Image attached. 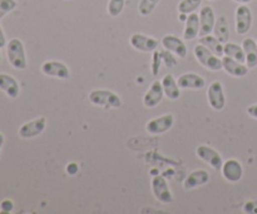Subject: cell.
I'll return each mask as SVG.
<instances>
[{"label":"cell","mask_w":257,"mask_h":214,"mask_svg":"<svg viewBox=\"0 0 257 214\" xmlns=\"http://www.w3.org/2000/svg\"><path fill=\"white\" fill-rule=\"evenodd\" d=\"M7 55L8 60H9L13 68L19 70H23L27 68L28 62L27 55H25L24 44H23V42L20 39L14 38V39L9 40V43L7 44Z\"/></svg>","instance_id":"obj_1"},{"label":"cell","mask_w":257,"mask_h":214,"mask_svg":"<svg viewBox=\"0 0 257 214\" xmlns=\"http://www.w3.org/2000/svg\"><path fill=\"white\" fill-rule=\"evenodd\" d=\"M90 103L94 106L105 108H119L122 106V100L115 92L108 90H93L88 96Z\"/></svg>","instance_id":"obj_2"},{"label":"cell","mask_w":257,"mask_h":214,"mask_svg":"<svg viewBox=\"0 0 257 214\" xmlns=\"http://www.w3.org/2000/svg\"><path fill=\"white\" fill-rule=\"evenodd\" d=\"M193 53H195V57L201 64L203 65L207 69L212 70V72H218V70L222 69V59L220 57H217L216 54H213L208 48H206L205 45L200 44L198 43L195 48H193Z\"/></svg>","instance_id":"obj_3"},{"label":"cell","mask_w":257,"mask_h":214,"mask_svg":"<svg viewBox=\"0 0 257 214\" xmlns=\"http://www.w3.org/2000/svg\"><path fill=\"white\" fill-rule=\"evenodd\" d=\"M175 125V117L172 113H166V115L158 116V117L150 120L146 123V131L151 135H162L167 132Z\"/></svg>","instance_id":"obj_4"},{"label":"cell","mask_w":257,"mask_h":214,"mask_svg":"<svg viewBox=\"0 0 257 214\" xmlns=\"http://www.w3.org/2000/svg\"><path fill=\"white\" fill-rule=\"evenodd\" d=\"M207 98L208 103L215 111H222L226 105L225 91H223V85L221 81L216 80L210 83L207 88Z\"/></svg>","instance_id":"obj_5"},{"label":"cell","mask_w":257,"mask_h":214,"mask_svg":"<svg viewBox=\"0 0 257 214\" xmlns=\"http://www.w3.org/2000/svg\"><path fill=\"white\" fill-rule=\"evenodd\" d=\"M151 186H152L153 195L156 196L157 200H160L161 203H165V204L172 203L173 201L172 191H171L167 180H166L163 176L161 175L153 176L152 181H151Z\"/></svg>","instance_id":"obj_6"},{"label":"cell","mask_w":257,"mask_h":214,"mask_svg":"<svg viewBox=\"0 0 257 214\" xmlns=\"http://www.w3.org/2000/svg\"><path fill=\"white\" fill-rule=\"evenodd\" d=\"M196 154L198 158L206 164L213 168L215 170H221L223 165V159L217 150L207 145H200L196 149Z\"/></svg>","instance_id":"obj_7"},{"label":"cell","mask_w":257,"mask_h":214,"mask_svg":"<svg viewBox=\"0 0 257 214\" xmlns=\"http://www.w3.org/2000/svg\"><path fill=\"white\" fill-rule=\"evenodd\" d=\"M252 27V13L246 4H240L236 9V32L243 35Z\"/></svg>","instance_id":"obj_8"},{"label":"cell","mask_w":257,"mask_h":214,"mask_svg":"<svg viewBox=\"0 0 257 214\" xmlns=\"http://www.w3.org/2000/svg\"><path fill=\"white\" fill-rule=\"evenodd\" d=\"M43 75L48 77L59 78V80H68L70 77V70L67 65L59 60H47L40 67Z\"/></svg>","instance_id":"obj_9"},{"label":"cell","mask_w":257,"mask_h":214,"mask_svg":"<svg viewBox=\"0 0 257 214\" xmlns=\"http://www.w3.org/2000/svg\"><path fill=\"white\" fill-rule=\"evenodd\" d=\"M45 126H47V118L44 116H40L35 120L23 123L19 127L18 133L22 138H33L35 136L40 135L45 130Z\"/></svg>","instance_id":"obj_10"},{"label":"cell","mask_w":257,"mask_h":214,"mask_svg":"<svg viewBox=\"0 0 257 214\" xmlns=\"http://www.w3.org/2000/svg\"><path fill=\"white\" fill-rule=\"evenodd\" d=\"M130 43L136 50H140V52L145 53L153 52L160 45V42L156 38L148 37V35L142 34V33H135L130 38Z\"/></svg>","instance_id":"obj_11"},{"label":"cell","mask_w":257,"mask_h":214,"mask_svg":"<svg viewBox=\"0 0 257 214\" xmlns=\"http://www.w3.org/2000/svg\"><path fill=\"white\" fill-rule=\"evenodd\" d=\"M162 45L165 47V49L170 50L172 52L173 54H176L177 57L180 58H186L187 57V45L186 43L183 42L181 38H178L177 35H173V34H167L162 38L161 40Z\"/></svg>","instance_id":"obj_12"},{"label":"cell","mask_w":257,"mask_h":214,"mask_svg":"<svg viewBox=\"0 0 257 214\" xmlns=\"http://www.w3.org/2000/svg\"><path fill=\"white\" fill-rule=\"evenodd\" d=\"M163 97H165V92H163L162 83L160 81H155L148 88L146 95L143 96V105L147 108H155L162 102Z\"/></svg>","instance_id":"obj_13"},{"label":"cell","mask_w":257,"mask_h":214,"mask_svg":"<svg viewBox=\"0 0 257 214\" xmlns=\"http://www.w3.org/2000/svg\"><path fill=\"white\" fill-rule=\"evenodd\" d=\"M222 175L230 183H237L241 180L243 175V168L241 163L236 159H230V160L225 161L222 165Z\"/></svg>","instance_id":"obj_14"},{"label":"cell","mask_w":257,"mask_h":214,"mask_svg":"<svg viewBox=\"0 0 257 214\" xmlns=\"http://www.w3.org/2000/svg\"><path fill=\"white\" fill-rule=\"evenodd\" d=\"M216 17L211 7H203L200 12V37L208 35L213 32Z\"/></svg>","instance_id":"obj_15"},{"label":"cell","mask_w":257,"mask_h":214,"mask_svg":"<svg viewBox=\"0 0 257 214\" xmlns=\"http://www.w3.org/2000/svg\"><path fill=\"white\" fill-rule=\"evenodd\" d=\"M221 59H222V69H225V72L227 75L232 76V77H245L248 73V69H250L243 63L238 62V60L233 59L231 57H227V55H223Z\"/></svg>","instance_id":"obj_16"},{"label":"cell","mask_w":257,"mask_h":214,"mask_svg":"<svg viewBox=\"0 0 257 214\" xmlns=\"http://www.w3.org/2000/svg\"><path fill=\"white\" fill-rule=\"evenodd\" d=\"M180 88L183 90H202L206 86V80L197 73H183L177 80Z\"/></svg>","instance_id":"obj_17"},{"label":"cell","mask_w":257,"mask_h":214,"mask_svg":"<svg viewBox=\"0 0 257 214\" xmlns=\"http://www.w3.org/2000/svg\"><path fill=\"white\" fill-rule=\"evenodd\" d=\"M0 90L10 98H17L20 92L18 81L7 73H0Z\"/></svg>","instance_id":"obj_18"},{"label":"cell","mask_w":257,"mask_h":214,"mask_svg":"<svg viewBox=\"0 0 257 214\" xmlns=\"http://www.w3.org/2000/svg\"><path fill=\"white\" fill-rule=\"evenodd\" d=\"M208 181H210V174L206 170L200 169V170L192 171V173L185 179V181H183V188H185L186 190H190V189H195L197 188V186L205 185Z\"/></svg>","instance_id":"obj_19"},{"label":"cell","mask_w":257,"mask_h":214,"mask_svg":"<svg viewBox=\"0 0 257 214\" xmlns=\"http://www.w3.org/2000/svg\"><path fill=\"white\" fill-rule=\"evenodd\" d=\"M186 27L183 30V39L193 40L200 34V15L197 13H191L186 19Z\"/></svg>","instance_id":"obj_20"},{"label":"cell","mask_w":257,"mask_h":214,"mask_svg":"<svg viewBox=\"0 0 257 214\" xmlns=\"http://www.w3.org/2000/svg\"><path fill=\"white\" fill-rule=\"evenodd\" d=\"M163 87V92H165L166 97H168L170 100L176 101L180 98L181 96V88L178 86V82L175 80L172 75H166L165 77L161 81Z\"/></svg>","instance_id":"obj_21"},{"label":"cell","mask_w":257,"mask_h":214,"mask_svg":"<svg viewBox=\"0 0 257 214\" xmlns=\"http://www.w3.org/2000/svg\"><path fill=\"white\" fill-rule=\"evenodd\" d=\"M242 48L246 55V65L250 69L257 67V42L252 38H246L242 42Z\"/></svg>","instance_id":"obj_22"},{"label":"cell","mask_w":257,"mask_h":214,"mask_svg":"<svg viewBox=\"0 0 257 214\" xmlns=\"http://www.w3.org/2000/svg\"><path fill=\"white\" fill-rule=\"evenodd\" d=\"M213 32H215V37L217 38L221 43L228 42V38H230V28H228V23L225 15H222V17H220L216 20Z\"/></svg>","instance_id":"obj_23"},{"label":"cell","mask_w":257,"mask_h":214,"mask_svg":"<svg viewBox=\"0 0 257 214\" xmlns=\"http://www.w3.org/2000/svg\"><path fill=\"white\" fill-rule=\"evenodd\" d=\"M200 44L205 45L217 57H223V45L215 35H203V37L200 38Z\"/></svg>","instance_id":"obj_24"},{"label":"cell","mask_w":257,"mask_h":214,"mask_svg":"<svg viewBox=\"0 0 257 214\" xmlns=\"http://www.w3.org/2000/svg\"><path fill=\"white\" fill-rule=\"evenodd\" d=\"M223 55L233 58V59L238 60L241 63H246L245 50H243L242 45L240 47L236 43H225V45H223Z\"/></svg>","instance_id":"obj_25"},{"label":"cell","mask_w":257,"mask_h":214,"mask_svg":"<svg viewBox=\"0 0 257 214\" xmlns=\"http://www.w3.org/2000/svg\"><path fill=\"white\" fill-rule=\"evenodd\" d=\"M201 3L202 0H181L178 4V12L183 14H191L200 8Z\"/></svg>","instance_id":"obj_26"},{"label":"cell","mask_w":257,"mask_h":214,"mask_svg":"<svg viewBox=\"0 0 257 214\" xmlns=\"http://www.w3.org/2000/svg\"><path fill=\"white\" fill-rule=\"evenodd\" d=\"M160 2L161 0H141L138 4V12L142 17H148L152 14Z\"/></svg>","instance_id":"obj_27"},{"label":"cell","mask_w":257,"mask_h":214,"mask_svg":"<svg viewBox=\"0 0 257 214\" xmlns=\"http://www.w3.org/2000/svg\"><path fill=\"white\" fill-rule=\"evenodd\" d=\"M125 0H109L108 2L107 12L112 18H117L122 14L123 9H124Z\"/></svg>","instance_id":"obj_28"},{"label":"cell","mask_w":257,"mask_h":214,"mask_svg":"<svg viewBox=\"0 0 257 214\" xmlns=\"http://www.w3.org/2000/svg\"><path fill=\"white\" fill-rule=\"evenodd\" d=\"M15 8H17L15 0H0V19L9 14L10 12H13Z\"/></svg>","instance_id":"obj_29"},{"label":"cell","mask_w":257,"mask_h":214,"mask_svg":"<svg viewBox=\"0 0 257 214\" xmlns=\"http://www.w3.org/2000/svg\"><path fill=\"white\" fill-rule=\"evenodd\" d=\"M161 63H162V55H161V50H153V55H152V75L155 77H157L160 75V69H161Z\"/></svg>","instance_id":"obj_30"},{"label":"cell","mask_w":257,"mask_h":214,"mask_svg":"<svg viewBox=\"0 0 257 214\" xmlns=\"http://www.w3.org/2000/svg\"><path fill=\"white\" fill-rule=\"evenodd\" d=\"M161 55H162V60L166 63V65H167V67L172 68L177 64V59L173 57L172 52H170V50H167V49L161 50Z\"/></svg>","instance_id":"obj_31"},{"label":"cell","mask_w":257,"mask_h":214,"mask_svg":"<svg viewBox=\"0 0 257 214\" xmlns=\"http://www.w3.org/2000/svg\"><path fill=\"white\" fill-rule=\"evenodd\" d=\"M0 208H2L0 213H10L13 210V208H14V203L12 200H9V199H5L0 204Z\"/></svg>","instance_id":"obj_32"},{"label":"cell","mask_w":257,"mask_h":214,"mask_svg":"<svg viewBox=\"0 0 257 214\" xmlns=\"http://www.w3.org/2000/svg\"><path fill=\"white\" fill-rule=\"evenodd\" d=\"M245 213H257V200H251L243 205Z\"/></svg>","instance_id":"obj_33"},{"label":"cell","mask_w":257,"mask_h":214,"mask_svg":"<svg viewBox=\"0 0 257 214\" xmlns=\"http://www.w3.org/2000/svg\"><path fill=\"white\" fill-rule=\"evenodd\" d=\"M78 171H79V166H78V164L69 163L67 165V173L69 174V175H75Z\"/></svg>","instance_id":"obj_34"},{"label":"cell","mask_w":257,"mask_h":214,"mask_svg":"<svg viewBox=\"0 0 257 214\" xmlns=\"http://www.w3.org/2000/svg\"><path fill=\"white\" fill-rule=\"evenodd\" d=\"M247 113L251 116V117L257 118V103L256 105L250 106V107L247 108Z\"/></svg>","instance_id":"obj_35"},{"label":"cell","mask_w":257,"mask_h":214,"mask_svg":"<svg viewBox=\"0 0 257 214\" xmlns=\"http://www.w3.org/2000/svg\"><path fill=\"white\" fill-rule=\"evenodd\" d=\"M7 47V39H5V34L3 32L2 27H0V48Z\"/></svg>","instance_id":"obj_36"},{"label":"cell","mask_w":257,"mask_h":214,"mask_svg":"<svg viewBox=\"0 0 257 214\" xmlns=\"http://www.w3.org/2000/svg\"><path fill=\"white\" fill-rule=\"evenodd\" d=\"M187 17H188V14H183V13H180V20H181V22H186Z\"/></svg>","instance_id":"obj_37"},{"label":"cell","mask_w":257,"mask_h":214,"mask_svg":"<svg viewBox=\"0 0 257 214\" xmlns=\"http://www.w3.org/2000/svg\"><path fill=\"white\" fill-rule=\"evenodd\" d=\"M233 2L238 3V4H248V3H251L252 0H233Z\"/></svg>","instance_id":"obj_38"},{"label":"cell","mask_w":257,"mask_h":214,"mask_svg":"<svg viewBox=\"0 0 257 214\" xmlns=\"http://www.w3.org/2000/svg\"><path fill=\"white\" fill-rule=\"evenodd\" d=\"M3 144H4V135L0 132V153H2V148H3Z\"/></svg>","instance_id":"obj_39"},{"label":"cell","mask_w":257,"mask_h":214,"mask_svg":"<svg viewBox=\"0 0 257 214\" xmlns=\"http://www.w3.org/2000/svg\"><path fill=\"white\" fill-rule=\"evenodd\" d=\"M0 62H2V53H0Z\"/></svg>","instance_id":"obj_40"},{"label":"cell","mask_w":257,"mask_h":214,"mask_svg":"<svg viewBox=\"0 0 257 214\" xmlns=\"http://www.w3.org/2000/svg\"><path fill=\"white\" fill-rule=\"evenodd\" d=\"M211 2H216V0H211Z\"/></svg>","instance_id":"obj_41"}]
</instances>
